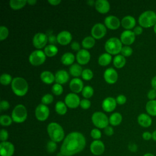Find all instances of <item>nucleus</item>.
Returning <instances> with one entry per match:
<instances>
[{"instance_id": "b1692460", "label": "nucleus", "mask_w": 156, "mask_h": 156, "mask_svg": "<svg viewBox=\"0 0 156 156\" xmlns=\"http://www.w3.org/2000/svg\"><path fill=\"white\" fill-rule=\"evenodd\" d=\"M136 24V20L134 17L130 15L125 16L121 21V25L126 30L134 28Z\"/></svg>"}, {"instance_id": "052dcab7", "label": "nucleus", "mask_w": 156, "mask_h": 156, "mask_svg": "<svg viewBox=\"0 0 156 156\" xmlns=\"http://www.w3.org/2000/svg\"><path fill=\"white\" fill-rule=\"evenodd\" d=\"M48 2L52 5H57L62 2L61 0H48Z\"/></svg>"}, {"instance_id": "412c9836", "label": "nucleus", "mask_w": 156, "mask_h": 156, "mask_svg": "<svg viewBox=\"0 0 156 156\" xmlns=\"http://www.w3.org/2000/svg\"><path fill=\"white\" fill-rule=\"evenodd\" d=\"M70 90L74 93L81 92L83 88V83L82 80L77 77L73 78L69 82Z\"/></svg>"}, {"instance_id": "69168bd1", "label": "nucleus", "mask_w": 156, "mask_h": 156, "mask_svg": "<svg viewBox=\"0 0 156 156\" xmlns=\"http://www.w3.org/2000/svg\"><path fill=\"white\" fill-rule=\"evenodd\" d=\"M152 140L155 141H156V130H155L152 133Z\"/></svg>"}, {"instance_id": "4be33fe9", "label": "nucleus", "mask_w": 156, "mask_h": 156, "mask_svg": "<svg viewBox=\"0 0 156 156\" xmlns=\"http://www.w3.org/2000/svg\"><path fill=\"white\" fill-rule=\"evenodd\" d=\"M94 7L96 10L101 13H106L110 10V3L106 0L96 1Z\"/></svg>"}, {"instance_id": "8fccbe9b", "label": "nucleus", "mask_w": 156, "mask_h": 156, "mask_svg": "<svg viewBox=\"0 0 156 156\" xmlns=\"http://www.w3.org/2000/svg\"><path fill=\"white\" fill-rule=\"evenodd\" d=\"M116 102L118 104L123 105L126 102L127 98H126V96H124L123 94H119L116 97Z\"/></svg>"}, {"instance_id": "5fc2aeb1", "label": "nucleus", "mask_w": 156, "mask_h": 156, "mask_svg": "<svg viewBox=\"0 0 156 156\" xmlns=\"http://www.w3.org/2000/svg\"><path fill=\"white\" fill-rule=\"evenodd\" d=\"M142 138L144 140H146V141H149L151 139H152V133H151L150 132H148V131H146V132H144L143 133H142Z\"/></svg>"}, {"instance_id": "f257e3e1", "label": "nucleus", "mask_w": 156, "mask_h": 156, "mask_svg": "<svg viewBox=\"0 0 156 156\" xmlns=\"http://www.w3.org/2000/svg\"><path fill=\"white\" fill-rule=\"evenodd\" d=\"M86 146L85 136L79 132H72L64 138L60 148L63 156H73L82 151Z\"/></svg>"}, {"instance_id": "9b49d317", "label": "nucleus", "mask_w": 156, "mask_h": 156, "mask_svg": "<svg viewBox=\"0 0 156 156\" xmlns=\"http://www.w3.org/2000/svg\"><path fill=\"white\" fill-rule=\"evenodd\" d=\"M106 33V26L101 23H98L94 24L91 30V35L94 39L99 40L103 38Z\"/></svg>"}, {"instance_id": "f3484780", "label": "nucleus", "mask_w": 156, "mask_h": 156, "mask_svg": "<svg viewBox=\"0 0 156 156\" xmlns=\"http://www.w3.org/2000/svg\"><path fill=\"white\" fill-rule=\"evenodd\" d=\"M104 24L106 27L111 30H116L119 28L121 25L119 19L114 15H109L105 17Z\"/></svg>"}, {"instance_id": "39448f33", "label": "nucleus", "mask_w": 156, "mask_h": 156, "mask_svg": "<svg viewBox=\"0 0 156 156\" xmlns=\"http://www.w3.org/2000/svg\"><path fill=\"white\" fill-rule=\"evenodd\" d=\"M120 39L116 37H112L108 39L104 45L105 50L110 55H118L121 52L122 46Z\"/></svg>"}, {"instance_id": "7c9ffc66", "label": "nucleus", "mask_w": 156, "mask_h": 156, "mask_svg": "<svg viewBox=\"0 0 156 156\" xmlns=\"http://www.w3.org/2000/svg\"><path fill=\"white\" fill-rule=\"evenodd\" d=\"M126 63V59L125 57L121 54L116 55L113 59V63L115 67L116 68H122Z\"/></svg>"}, {"instance_id": "3c124183", "label": "nucleus", "mask_w": 156, "mask_h": 156, "mask_svg": "<svg viewBox=\"0 0 156 156\" xmlns=\"http://www.w3.org/2000/svg\"><path fill=\"white\" fill-rule=\"evenodd\" d=\"M10 107V104L7 101L2 100L0 102V110H6Z\"/></svg>"}, {"instance_id": "7ed1b4c3", "label": "nucleus", "mask_w": 156, "mask_h": 156, "mask_svg": "<svg viewBox=\"0 0 156 156\" xmlns=\"http://www.w3.org/2000/svg\"><path fill=\"white\" fill-rule=\"evenodd\" d=\"M13 92L18 96H23L26 94L29 89L27 81L21 77H16L13 79L11 83Z\"/></svg>"}, {"instance_id": "338daca9", "label": "nucleus", "mask_w": 156, "mask_h": 156, "mask_svg": "<svg viewBox=\"0 0 156 156\" xmlns=\"http://www.w3.org/2000/svg\"><path fill=\"white\" fill-rule=\"evenodd\" d=\"M143 156H155L154 154H152V153H150V152H147V153H146L144 154Z\"/></svg>"}, {"instance_id": "473e14b6", "label": "nucleus", "mask_w": 156, "mask_h": 156, "mask_svg": "<svg viewBox=\"0 0 156 156\" xmlns=\"http://www.w3.org/2000/svg\"><path fill=\"white\" fill-rule=\"evenodd\" d=\"M146 110L149 115L156 116V100L149 101L146 104Z\"/></svg>"}, {"instance_id": "4c0bfd02", "label": "nucleus", "mask_w": 156, "mask_h": 156, "mask_svg": "<svg viewBox=\"0 0 156 156\" xmlns=\"http://www.w3.org/2000/svg\"><path fill=\"white\" fill-rule=\"evenodd\" d=\"M13 119L7 115H2L0 116V124L2 126H9L12 124Z\"/></svg>"}, {"instance_id": "2f4dec72", "label": "nucleus", "mask_w": 156, "mask_h": 156, "mask_svg": "<svg viewBox=\"0 0 156 156\" xmlns=\"http://www.w3.org/2000/svg\"><path fill=\"white\" fill-rule=\"evenodd\" d=\"M58 50L57 47L54 45V44H48L47 46H45L44 49V52L46 54V56L51 57H54L55 56L57 52H58Z\"/></svg>"}, {"instance_id": "bb28decb", "label": "nucleus", "mask_w": 156, "mask_h": 156, "mask_svg": "<svg viewBox=\"0 0 156 156\" xmlns=\"http://www.w3.org/2000/svg\"><path fill=\"white\" fill-rule=\"evenodd\" d=\"M61 62L66 66L72 65L75 60V56L72 52H65L61 57Z\"/></svg>"}, {"instance_id": "603ef678", "label": "nucleus", "mask_w": 156, "mask_h": 156, "mask_svg": "<svg viewBox=\"0 0 156 156\" xmlns=\"http://www.w3.org/2000/svg\"><path fill=\"white\" fill-rule=\"evenodd\" d=\"M147 96L149 99L151 100H155L156 98V90L154 89H151L150 90L147 94Z\"/></svg>"}, {"instance_id": "774afa93", "label": "nucleus", "mask_w": 156, "mask_h": 156, "mask_svg": "<svg viewBox=\"0 0 156 156\" xmlns=\"http://www.w3.org/2000/svg\"><path fill=\"white\" fill-rule=\"evenodd\" d=\"M154 32H155V34H156V24L154 25Z\"/></svg>"}, {"instance_id": "4d7b16f0", "label": "nucleus", "mask_w": 156, "mask_h": 156, "mask_svg": "<svg viewBox=\"0 0 156 156\" xmlns=\"http://www.w3.org/2000/svg\"><path fill=\"white\" fill-rule=\"evenodd\" d=\"M48 41L51 44H54L57 43V36H55L53 34H50L48 36Z\"/></svg>"}, {"instance_id": "6ab92c4d", "label": "nucleus", "mask_w": 156, "mask_h": 156, "mask_svg": "<svg viewBox=\"0 0 156 156\" xmlns=\"http://www.w3.org/2000/svg\"><path fill=\"white\" fill-rule=\"evenodd\" d=\"M71 34L67 30H63L59 32L57 35V43L62 46H66L71 43L72 40Z\"/></svg>"}, {"instance_id": "e433bc0d", "label": "nucleus", "mask_w": 156, "mask_h": 156, "mask_svg": "<svg viewBox=\"0 0 156 156\" xmlns=\"http://www.w3.org/2000/svg\"><path fill=\"white\" fill-rule=\"evenodd\" d=\"M94 94V90L92 87L90 85H87L83 87L82 91V95L85 99L90 98Z\"/></svg>"}, {"instance_id": "680f3d73", "label": "nucleus", "mask_w": 156, "mask_h": 156, "mask_svg": "<svg viewBox=\"0 0 156 156\" xmlns=\"http://www.w3.org/2000/svg\"><path fill=\"white\" fill-rule=\"evenodd\" d=\"M151 86L153 89L156 90V76L153 77L151 80Z\"/></svg>"}, {"instance_id": "864d4df0", "label": "nucleus", "mask_w": 156, "mask_h": 156, "mask_svg": "<svg viewBox=\"0 0 156 156\" xmlns=\"http://www.w3.org/2000/svg\"><path fill=\"white\" fill-rule=\"evenodd\" d=\"M104 132L107 136H112L114 133L113 128L112 126H108L105 129H104Z\"/></svg>"}, {"instance_id": "cd10ccee", "label": "nucleus", "mask_w": 156, "mask_h": 156, "mask_svg": "<svg viewBox=\"0 0 156 156\" xmlns=\"http://www.w3.org/2000/svg\"><path fill=\"white\" fill-rule=\"evenodd\" d=\"M109 124L113 126L119 125L122 120V115L119 112L113 113L109 117Z\"/></svg>"}, {"instance_id": "49530a36", "label": "nucleus", "mask_w": 156, "mask_h": 156, "mask_svg": "<svg viewBox=\"0 0 156 156\" xmlns=\"http://www.w3.org/2000/svg\"><path fill=\"white\" fill-rule=\"evenodd\" d=\"M133 53V50L131 47L129 46H122L121 54L124 57H129Z\"/></svg>"}, {"instance_id": "c03bdc74", "label": "nucleus", "mask_w": 156, "mask_h": 156, "mask_svg": "<svg viewBox=\"0 0 156 156\" xmlns=\"http://www.w3.org/2000/svg\"><path fill=\"white\" fill-rule=\"evenodd\" d=\"M54 101V97L51 94L48 93L44 94L42 98H41V104H43L44 105H48L51 104Z\"/></svg>"}, {"instance_id": "79ce46f5", "label": "nucleus", "mask_w": 156, "mask_h": 156, "mask_svg": "<svg viewBox=\"0 0 156 156\" xmlns=\"http://www.w3.org/2000/svg\"><path fill=\"white\" fill-rule=\"evenodd\" d=\"M63 91V88L61 84L55 83L52 87V92L56 96H59L62 94Z\"/></svg>"}, {"instance_id": "4468645a", "label": "nucleus", "mask_w": 156, "mask_h": 156, "mask_svg": "<svg viewBox=\"0 0 156 156\" xmlns=\"http://www.w3.org/2000/svg\"><path fill=\"white\" fill-rule=\"evenodd\" d=\"M15 153V146L10 141H4L0 143L1 156H13Z\"/></svg>"}, {"instance_id": "dca6fc26", "label": "nucleus", "mask_w": 156, "mask_h": 156, "mask_svg": "<svg viewBox=\"0 0 156 156\" xmlns=\"http://www.w3.org/2000/svg\"><path fill=\"white\" fill-rule=\"evenodd\" d=\"M104 78L107 83L114 84L118 80V74L114 68H108L104 73Z\"/></svg>"}, {"instance_id": "6e6d98bb", "label": "nucleus", "mask_w": 156, "mask_h": 156, "mask_svg": "<svg viewBox=\"0 0 156 156\" xmlns=\"http://www.w3.org/2000/svg\"><path fill=\"white\" fill-rule=\"evenodd\" d=\"M143 27L140 26H137L133 28V33L135 34V35H141L143 33Z\"/></svg>"}, {"instance_id": "13d9d810", "label": "nucleus", "mask_w": 156, "mask_h": 156, "mask_svg": "<svg viewBox=\"0 0 156 156\" xmlns=\"http://www.w3.org/2000/svg\"><path fill=\"white\" fill-rule=\"evenodd\" d=\"M71 48L73 50L79 51L80 50V44L77 41H73L71 44Z\"/></svg>"}, {"instance_id": "a18cd8bd", "label": "nucleus", "mask_w": 156, "mask_h": 156, "mask_svg": "<svg viewBox=\"0 0 156 156\" xmlns=\"http://www.w3.org/2000/svg\"><path fill=\"white\" fill-rule=\"evenodd\" d=\"M90 136L94 140H99L102 136V133L99 129L94 128L91 130Z\"/></svg>"}, {"instance_id": "a211bd4d", "label": "nucleus", "mask_w": 156, "mask_h": 156, "mask_svg": "<svg viewBox=\"0 0 156 156\" xmlns=\"http://www.w3.org/2000/svg\"><path fill=\"white\" fill-rule=\"evenodd\" d=\"M91 58V55L89 51L85 49H82L76 54V58L79 65L87 64Z\"/></svg>"}, {"instance_id": "f704fd0d", "label": "nucleus", "mask_w": 156, "mask_h": 156, "mask_svg": "<svg viewBox=\"0 0 156 156\" xmlns=\"http://www.w3.org/2000/svg\"><path fill=\"white\" fill-rule=\"evenodd\" d=\"M26 4L27 1L26 0H11L9 2L10 7L15 10L22 9Z\"/></svg>"}, {"instance_id": "393cba45", "label": "nucleus", "mask_w": 156, "mask_h": 156, "mask_svg": "<svg viewBox=\"0 0 156 156\" xmlns=\"http://www.w3.org/2000/svg\"><path fill=\"white\" fill-rule=\"evenodd\" d=\"M137 121L140 126L143 127H149L151 126L152 120L149 115L146 113H141L137 118Z\"/></svg>"}, {"instance_id": "1a4fd4ad", "label": "nucleus", "mask_w": 156, "mask_h": 156, "mask_svg": "<svg viewBox=\"0 0 156 156\" xmlns=\"http://www.w3.org/2000/svg\"><path fill=\"white\" fill-rule=\"evenodd\" d=\"M48 41V37L46 34L38 32L34 35L32 38V44L37 49L44 48Z\"/></svg>"}, {"instance_id": "bf43d9fd", "label": "nucleus", "mask_w": 156, "mask_h": 156, "mask_svg": "<svg viewBox=\"0 0 156 156\" xmlns=\"http://www.w3.org/2000/svg\"><path fill=\"white\" fill-rule=\"evenodd\" d=\"M128 148L131 152H136L138 149V146L135 143H130L129 144Z\"/></svg>"}, {"instance_id": "5701e85b", "label": "nucleus", "mask_w": 156, "mask_h": 156, "mask_svg": "<svg viewBox=\"0 0 156 156\" xmlns=\"http://www.w3.org/2000/svg\"><path fill=\"white\" fill-rule=\"evenodd\" d=\"M69 76L68 73L64 70L60 69L57 71L55 74V81L59 84H65L69 80Z\"/></svg>"}, {"instance_id": "9d476101", "label": "nucleus", "mask_w": 156, "mask_h": 156, "mask_svg": "<svg viewBox=\"0 0 156 156\" xmlns=\"http://www.w3.org/2000/svg\"><path fill=\"white\" fill-rule=\"evenodd\" d=\"M49 108L43 104L38 105L35 110V117L40 121H46L49 116Z\"/></svg>"}, {"instance_id": "58836bf2", "label": "nucleus", "mask_w": 156, "mask_h": 156, "mask_svg": "<svg viewBox=\"0 0 156 156\" xmlns=\"http://www.w3.org/2000/svg\"><path fill=\"white\" fill-rule=\"evenodd\" d=\"M12 76L7 73H3L0 77V82L3 85H8L12 83Z\"/></svg>"}, {"instance_id": "0e129e2a", "label": "nucleus", "mask_w": 156, "mask_h": 156, "mask_svg": "<svg viewBox=\"0 0 156 156\" xmlns=\"http://www.w3.org/2000/svg\"><path fill=\"white\" fill-rule=\"evenodd\" d=\"M87 3L88 4V5L91 6V5H93L95 4V1H93V0H89L87 2Z\"/></svg>"}, {"instance_id": "423d86ee", "label": "nucleus", "mask_w": 156, "mask_h": 156, "mask_svg": "<svg viewBox=\"0 0 156 156\" xmlns=\"http://www.w3.org/2000/svg\"><path fill=\"white\" fill-rule=\"evenodd\" d=\"M11 117L13 121L16 123L24 122L27 117V112L26 107L23 104L16 105L12 112Z\"/></svg>"}, {"instance_id": "de8ad7c7", "label": "nucleus", "mask_w": 156, "mask_h": 156, "mask_svg": "<svg viewBox=\"0 0 156 156\" xmlns=\"http://www.w3.org/2000/svg\"><path fill=\"white\" fill-rule=\"evenodd\" d=\"M80 106L84 110L88 109L91 106V102L88 99H83L80 101Z\"/></svg>"}, {"instance_id": "a878e982", "label": "nucleus", "mask_w": 156, "mask_h": 156, "mask_svg": "<svg viewBox=\"0 0 156 156\" xmlns=\"http://www.w3.org/2000/svg\"><path fill=\"white\" fill-rule=\"evenodd\" d=\"M40 79L46 84H52L55 81V75L49 71H44L40 74Z\"/></svg>"}, {"instance_id": "09e8293b", "label": "nucleus", "mask_w": 156, "mask_h": 156, "mask_svg": "<svg viewBox=\"0 0 156 156\" xmlns=\"http://www.w3.org/2000/svg\"><path fill=\"white\" fill-rule=\"evenodd\" d=\"M9 138V133L7 130L2 129L0 131V140L1 142L7 141Z\"/></svg>"}, {"instance_id": "c85d7f7f", "label": "nucleus", "mask_w": 156, "mask_h": 156, "mask_svg": "<svg viewBox=\"0 0 156 156\" xmlns=\"http://www.w3.org/2000/svg\"><path fill=\"white\" fill-rule=\"evenodd\" d=\"M112 55H110L107 52L103 53L98 58V63L101 66H105L110 63V62H112Z\"/></svg>"}, {"instance_id": "20e7f679", "label": "nucleus", "mask_w": 156, "mask_h": 156, "mask_svg": "<svg viewBox=\"0 0 156 156\" xmlns=\"http://www.w3.org/2000/svg\"><path fill=\"white\" fill-rule=\"evenodd\" d=\"M138 23L144 28L154 26L156 24V13L152 10H146L138 17Z\"/></svg>"}, {"instance_id": "72a5a7b5", "label": "nucleus", "mask_w": 156, "mask_h": 156, "mask_svg": "<svg viewBox=\"0 0 156 156\" xmlns=\"http://www.w3.org/2000/svg\"><path fill=\"white\" fill-rule=\"evenodd\" d=\"M67 106L65 102L62 101H58L55 105V110L57 114L64 115L67 112Z\"/></svg>"}, {"instance_id": "c756f323", "label": "nucleus", "mask_w": 156, "mask_h": 156, "mask_svg": "<svg viewBox=\"0 0 156 156\" xmlns=\"http://www.w3.org/2000/svg\"><path fill=\"white\" fill-rule=\"evenodd\" d=\"M69 71L71 76L77 77L82 75L83 69L82 66L79 63H73L69 67Z\"/></svg>"}, {"instance_id": "f03ea898", "label": "nucleus", "mask_w": 156, "mask_h": 156, "mask_svg": "<svg viewBox=\"0 0 156 156\" xmlns=\"http://www.w3.org/2000/svg\"><path fill=\"white\" fill-rule=\"evenodd\" d=\"M47 133L51 140L56 143L63 141L65 136V132L63 127L57 122H50L47 126Z\"/></svg>"}, {"instance_id": "ea45409f", "label": "nucleus", "mask_w": 156, "mask_h": 156, "mask_svg": "<svg viewBox=\"0 0 156 156\" xmlns=\"http://www.w3.org/2000/svg\"><path fill=\"white\" fill-rule=\"evenodd\" d=\"M57 143L50 140L49 141H48L46 146V151L49 154H52L54 152H55L57 149Z\"/></svg>"}, {"instance_id": "37998d69", "label": "nucleus", "mask_w": 156, "mask_h": 156, "mask_svg": "<svg viewBox=\"0 0 156 156\" xmlns=\"http://www.w3.org/2000/svg\"><path fill=\"white\" fill-rule=\"evenodd\" d=\"M9 31L7 27L4 26H1L0 27V40L3 41L5 40L9 36Z\"/></svg>"}, {"instance_id": "aec40b11", "label": "nucleus", "mask_w": 156, "mask_h": 156, "mask_svg": "<svg viewBox=\"0 0 156 156\" xmlns=\"http://www.w3.org/2000/svg\"><path fill=\"white\" fill-rule=\"evenodd\" d=\"M116 99L112 97H107L105 98L102 102V108L106 112H113L116 107Z\"/></svg>"}, {"instance_id": "f8f14e48", "label": "nucleus", "mask_w": 156, "mask_h": 156, "mask_svg": "<svg viewBox=\"0 0 156 156\" xmlns=\"http://www.w3.org/2000/svg\"><path fill=\"white\" fill-rule=\"evenodd\" d=\"M80 98L74 93H68L65 98V103L69 108H76L80 105Z\"/></svg>"}, {"instance_id": "a19ab883", "label": "nucleus", "mask_w": 156, "mask_h": 156, "mask_svg": "<svg viewBox=\"0 0 156 156\" xmlns=\"http://www.w3.org/2000/svg\"><path fill=\"white\" fill-rule=\"evenodd\" d=\"M81 76L82 79L85 80H90L93 77V73L90 69L86 68L85 69H83Z\"/></svg>"}, {"instance_id": "2eb2a0df", "label": "nucleus", "mask_w": 156, "mask_h": 156, "mask_svg": "<svg viewBox=\"0 0 156 156\" xmlns=\"http://www.w3.org/2000/svg\"><path fill=\"white\" fill-rule=\"evenodd\" d=\"M135 35L131 30H124L120 35V40L125 46L131 45L135 40Z\"/></svg>"}, {"instance_id": "0eeeda50", "label": "nucleus", "mask_w": 156, "mask_h": 156, "mask_svg": "<svg viewBox=\"0 0 156 156\" xmlns=\"http://www.w3.org/2000/svg\"><path fill=\"white\" fill-rule=\"evenodd\" d=\"M91 121L98 129H105L109 124L107 116L102 112H95L91 116Z\"/></svg>"}, {"instance_id": "e2e57ef3", "label": "nucleus", "mask_w": 156, "mask_h": 156, "mask_svg": "<svg viewBox=\"0 0 156 156\" xmlns=\"http://www.w3.org/2000/svg\"><path fill=\"white\" fill-rule=\"evenodd\" d=\"M37 2V0H27V3L29 4L30 5H35L36 3Z\"/></svg>"}, {"instance_id": "c9c22d12", "label": "nucleus", "mask_w": 156, "mask_h": 156, "mask_svg": "<svg viewBox=\"0 0 156 156\" xmlns=\"http://www.w3.org/2000/svg\"><path fill=\"white\" fill-rule=\"evenodd\" d=\"M95 44V39L92 36H87L82 41V46L85 49L92 48Z\"/></svg>"}, {"instance_id": "6e6552de", "label": "nucleus", "mask_w": 156, "mask_h": 156, "mask_svg": "<svg viewBox=\"0 0 156 156\" xmlns=\"http://www.w3.org/2000/svg\"><path fill=\"white\" fill-rule=\"evenodd\" d=\"M46 56L44 51L37 49L30 53L29 56V61L34 66H39L44 63Z\"/></svg>"}, {"instance_id": "ddd939ff", "label": "nucleus", "mask_w": 156, "mask_h": 156, "mask_svg": "<svg viewBox=\"0 0 156 156\" xmlns=\"http://www.w3.org/2000/svg\"><path fill=\"white\" fill-rule=\"evenodd\" d=\"M105 144L100 140H93L90 145V150L91 154L94 155H101L105 151Z\"/></svg>"}]
</instances>
